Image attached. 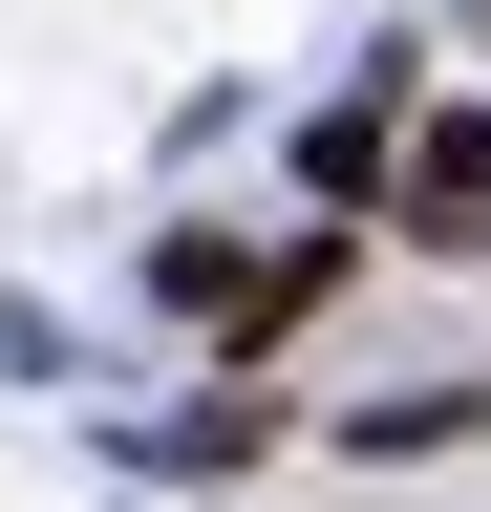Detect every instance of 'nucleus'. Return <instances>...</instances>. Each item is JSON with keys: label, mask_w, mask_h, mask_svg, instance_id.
<instances>
[{"label": "nucleus", "mask_w": 491, "mask_h": 512, "mask_svg": "<svg viewBox=\"0 0 491 512\" xmlns=\"http://www.w3.org/2000/svg\"><path fill=\"white\" fill-rule=\"evenodd\" d=\"M385 192H406V235H449V256H491V107H427L406 150H385Z\"/></svg>", "instance_id": "obj_1"}, {"label": "nucleus", "mask_w": 491, "mask_h": 512, "mask_svg": "<svg viewBox=\"0 0 491 512\" xmlns=\"http://www.w3.org/2000/svg\"><path fill=\"white\" fill-rule=\"evenodd\" d=\"M385 150H406V86H342L321 128H299V171H321V192H385Z\"/></svg>", "instance_id": "obj_2"}]
</instances>
